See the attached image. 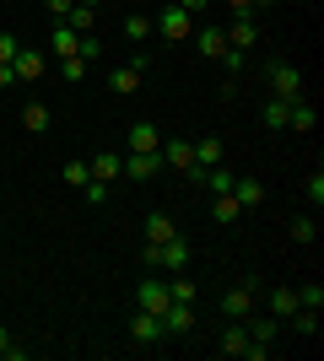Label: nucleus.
Segmentation results:
<instances>
[{
	"instance_id": "obj_1",
	"label": "nucleus",
	"mask_w": 324,
	"mask_h": 361,
	"mask_svg": "<svg viewBox=\"0 0 324 361\" xmlns=\"http://www.w3.org/2000/svg\"><path fill=\"white\" fill-rule=\"evenodd\" d=\"M157 157H162V167H173V173H184V178H195V183H200V173H205V167L195 162V140H184V135H179V140H162Z\"/></svg>"
},
{
	"instance_id": "obj_2",
	"label": "nucleus",
	"mask_w": 324,
	"mask_h": 361,
	"mask_svg": "<svg viewBox=\"0 0 324 361\" xmlns=\"http://www.w3.org/2000/svg\"><path fill=\"white\" fill-rule=\"evenodd\" d=\"M152 32H162V44H189V32H195V16L173 0V6H162V16L152 22Z\"/></svg>"
},
{
	"instance_id": "obj_3",
	"label": "nucleus",
	"mask_w": 324,
	"mask_h": 361,
	"mask_svg": "<svg viewBox=\"0 0 324 361\" xmlns=\"http://www.w3.org/2000/svg\"><path fill=\"white\" fill-rule=\"evenodd\" d=\"M265 81H270V97H287V103H297L303 97V71L287 60H276L270 71H265Z\"/></svg>"
},
{
	"instance_id": "obj_4",
	"label": "nucleus",
	"mask_w": 324,
	"mask_h": 361,
	"mask_svg": "<svg viewBox=\"0 0 324 361\" xmlns=\"http://www.w3.org/2000/svg\"><path fill=\"white\" fill-rule=\"evenodd\" d=\"M222 32H227V49H238V54H248V49L260 44V16L238 11V22H232V27H222Z\"/></svg>"
},
{
	"instance_id": "obj_5",
	"label": "nucleus",
	"mask_w": 324,
	"mask_h": 361,
	"mask_svg": "<svg viewBox=\"0 0 324 361\" xmlns=\"http://www.w3.org/2000/svg\"><path fill=\"white\" fill-rule=\"evenodd\" d=\"M130 334H136V345H162V340H168L162 318L146 313V307H136V318H130Z\"/></svg>"
},
{
	"instance_id": "obj_6",
	"label": "nucleus",
	"mask_w": 324,
	"mask_h": 361,
	"mask_svg": "<svg viewBox=\"0 0 324 361\" xmlns=\"http://www.w3.org/2000/svg\"><path fill=\"white\" fill-rule=\"evenodd\" d=\"M157 173H162V157H157V151H130V157H124V178L146 183V178H157Z\"/></svg>"
},
{
	"instance_id": "obj_7",
	"label": "nucleus",
	"mask_w": 324,
	"mask_h": 361,
	"mask_svg": "<svg viewBox=\"0 0 324 361\" xmlns=\"http://www.w3.org/2000/svg\"><path fill=\"white\" fill-rule=\"evenodd\" d=\"M189 264V243L179 238V232H173L168 243H162V248H157V270H168V275H179Z\"/></svg>"
},
{
	"instance_id": "obj_8",
	"label": "nucleus",
	"mask_w": 324,
	"mask_h": 361,
	"mask_svg": "<svg viewBox=\"0 0 324 361\" xmlns=\"http://www.w3.org/2000/svg\"><path fill=\"white\" fill-rule=\"evenodd\" d=\"M157 318H162L168 340H173V334H189V329H195V307H189V302H168V307H162Z\"/></svg>"
},
{
	"instance_id": "obj_9",
	"label": "nucleus",
	"mask_w": 324,
	"mask_h": 361,
	"mask_svg": "<svg viewBox=\"0 0 324 361\" xmlns=\"http://www.w3.org/2000/svg\"><path fill=\"white\" fill-rule=\"evenodd\" d=\"M189 44L200 49L205 60H222V54H227V32H222V27H195V32H189Z\"/></svg>"
},
{
	"instance_id": "obj_10",
	"label": "nucleus",
	"mask_w": 324,
	"mask_h": 361,
	"mask_svg": "<svg viewBox=\"0 0 324 361\" xmlns=\"http://www.w3.org/2000/svg\"><path fill=\"white\" fill-rule=\"evenodd\" d=\"M11 71H16V81H38V75L49 71V60H44V49H16V60H11Z\"/></svg>"
},
{
	"instance_id": "obj_11",
	"label": "nucleus",
	"mask_w": 324,
	"mask_h": 361,
	"mask_svg": "<svg viewBox=\"0 0 324 361\" xmlns=\"http://www.w3.org/2000/svg\"><path fill=\"white\" fill-rule=\"evenodd\" d=\"M136 302L140 307H146V313H162V307H168V281H157V275H146V281H140V291H136Z\"/></svg>"
},
{
	"instance_id": "obj_12",
	"label": "nucleus",
	"mask_w": 324,
	"mask_h": 361,
	"mask_svg": "<svg viewBox=\"0 0 324 361\" xmlns=\"http://www.w3.org/2000/svg\"><path fill=\"white\" fill-rule=\"evenodd\" d=\"M140 71H146V60H130V65H119V71L108 75V92H119V97H130V92L140 87Z\"/></svg>"
},
{
	"instance_id": "obj_13",
	"label": "nucleus",
	"mask_w": 324,
	"mask_h": 361,
	"mask_svg": "<svg viewBox=\"0 0 324 361\" xmlns=\"http://www.w3.org/2000/svg\"><path fill=\"white\" fill-rule=\"evenodd\" d=\"M222 313H227V318H248V313H254V286H248V281H244V286H232L227 297H222Z\"/></svg>"
},
{
	"instance_id": "obj_14",
	"label": "nucleus",
	"mask_w": 324,
	"mask_h": 361,
	"mask_svg": "<svg viewBox=\"0 0 324 361\" xmlns=\"http://www.w3.org/2000/svg\"><path fill=\"white\" fill-rule=\"evenodd\" d=\"M232 200H238L244 211H254V205L265 200V183H260V178H248V173H238V178H232Z\"/></svg>"
},
{
	"instance_id": "obj_15",
	"label": "nucleus",
	"mask_w": 324,
	"mask_h": 361,
	"mask_svg": "<svg viewBox=\"0 0 324 361\" xmlns=\"http://www.w3.org/2000/svg\"><path fill=\"white\" fill-rule=\"evenodd\" d=\"M124 146L130 151H157L162 146V130H157V124H130V130H124Z\"/></svg>"
},
{
	"instance_id": "obj_16",
	"label": "nucleus",
	"mask_w": 324,
	"mask_h": 361,
	"mask_svg": "<svg viewBox=\"0 0 324 361\" xmlns=\"http://www.w3.org/2000/svg\"><path fill=\"white\" fill-rule=\"evenodd\" d=\"M76 49H81V32L71 22H54V60H76Z\"/></svg>"
},
{
	"instance_id": "obj_17",
	"label": "nucleus",
	"mask_w": 324,
	"mask_h": 361,
	"mask_svg": "<svg viewBox=\"0 0 324 361\" xmlns=\"http://www.w3.org/2000/svg\"><path fill=\"white\" fill-rule=\"evenodd\" d=\"M244 329H248V340H254V345H276V329H281V318H276V313H265V318H248Z\"/></svg>"
},
{
	"instance_id": "obj_18",
	"label": "nucleus",
	"mask_w": 324,
	"mask_h": 361,
	"mask_svg": "<svg viewBox=\"0 0 324 361\" xmlns=\"http://www.w3.org/2000/svg\"><path fill=\"white\" fill-rule=\"evenodd\" d=\"M87 167H92V178L114 183V178L124 173V157H119V151H97V162H87Z\"/></svg>"
},
{
	"instance_id": "obj_19",
	"label": "nucleus",
	"mask_w": 324,
	"mask_h": 361,
	"mask_svg": "<svg viewBox=\"0 0 324 361\" xmlns=\"http://www.w3.org/2000/svg\"><path fill=\"white\" fill-rule=\"evenodd\" d=\"M244 350H248V329L238 324V318H232L227 334H222V356H244Z\"/></svg>"
},
{
	"instance_id": "obj_20",
	"label": "nucleus",
	"mask_w": 324,
	"mask_h": 361,
	"mask_svg": "<svg viewBox=\"0 0 324 361\" xmlns=\"http://www.w3.org/2000/svg\"><path fill=\"white\" fill-rule=\"evenodd\" d=\"M173 232H179V226H173L162 211H157V216H146V243H157V248H162V243H168Z\"/></svg>"
},
{
	"instance_id": "obj_21",
	"label": "nucleus",
	"mask_w": 324,
	"mask_h": 361,
	"mask_svg": "<svg viewBox=\"0 0 324 361\" xmlns=\"http://www.w3.org/2000/svg\"><path fill=\"white\" fill-rule=\"evenodd\" d=\"M270 313H276V318H292L297 313V291L292 286H276V291H270Z\"/></svg>"
},
{
	"instance_id": "obj_22",
	"label": "nucleus",
	"mask_w": 324,
	"mask_h": 361,
	"mask_svg": "<svg viewBox=\"0 0 324 361\" xmlns=\"http://www.w3.org/2000/svg\"><path fill=\"white\" fill-rule=\"evenodd\" d=\"M124 38L146 44V38H152V16H146V11H130V16H124Z\"/></svg>"
},
{
	"instance_id": "obj_23",
	"label": "nucleus",
	"mask_w": 324,
	"mask_h": 361,
	"mask_svg": "<svg viewBox=\"0 0 324 361\" xmlns=\"http://www.w3.org/2000/svg\"><path fill=\"white\" fill-rule=\"evenodd\" d=\"M211 216H216V221H238V216H244V205H238L232 195H211Z\"/></svg>"
},
{
	"instance_id": "obj_24",
	"label": "nucleus",
	"mask_w": 324,
	"mask_h": 361,
	"mask_svg": "<svg viewBox=\"0 0 324 361\" xmlns=\"http://www.w3.org/2000/svg\"><path fill=\"white\" fill-rule=\"evenodd\" d=\"M195 162H200V167H216V162H222V140H216V135L195 140Z\"/></svg>"
},
{
	"instance_id": "obj_25",
	"label": "nucleus",
	"mask_w": 324,
	"mask_h": 361,
	"mask_svg": "<svg viewBox=\"0 0 324 361\" xmlns=\"http://www.w3.org/2000/svg\"><path fill=\"white\" fill-rule=\"evenodd\" d=\"M287 114H292L287 97H270V103H265V124H270V130H287Z\"/></svg>"
},
{
	"instance_id": "obj_26",
	"label": "nucleus",
	"mask_w": 324,
	"mask_h": 361,
	"mask_svg": "<svg viewBox=\"0 0 324 361\" xmlns=\"http://www.w3.org/2000/svg\"><path fill=\"white\" fill-rule=\"evenodd\" d=\"M65 22H71V27H76V32H92V27H97V11H92V6H81V0H76Z\"/></svg>"
},
{
	"instance_id": "obj_27",
	"label": "nucleus",
	"mask_w": 324,
	"mask_h": 361,
	"mask_svg": "<svg viewBox=\"0 0 324 361\" xmlns=\"http://www.w3.org/2000/svg\"><path fill=\"white\" fill-rule=\"evenodd\" d=\"M313 119H319V114H313V108L303 103V97H297V103H292V114H287V130H313Z\"/></svg>"
},
{
	"instance_id": "obj_28",
	"label": "nucleus",
	"mask_w": 324,
	"mask_h": 361,
	"mask_svg": "<svg viewBox=\"0 0 324 361\" xmlns=\"http://www.w3.org/2000/svg\"><path fill=\"white\" fill-rule=\"evenodd\" d=\"M60 178L71 183V189H81V183L92 178V167H87V162H81V157H76V162H65V167H60Z\"/></svg>"
},
{
	"instance_id": "obj_29",
	"label": "nucleus",
	"mask_w": 324,
	"mask_h": 361,
	"mask_svg": "<svg viewBox=\"0 0 324 361\" xmlns=\"http://www.w3.org/2000/svg\"><path fill=\"white\" fill-rule=\"evenodd\" d=\"M319 238V216H297L292 221V243H313Z\"/></svg>"
},
{
	"instance_id": "obj_30",
	"label": "nucleus",
	"mask_w": 324,
	"mask_h": 361,
	"mask_svg": "<svg viewBox=\"0 0 324 361\" xmlns=\"http://www.w3.org/2000/svg\"><path fill=\"white\" fill-rule=\"evenodd\" d=\"M168 297H173V302H195V281H189V275L179 270V275L168 281Z\"/></svg>"
},
{
	"instance_id": "obj_31",
	"label": "nucleus",
	"mask_w": 324,
	"mask_h": 361,
	"mask_svg": "<svg viewBox=\"0 0 324 361\" xmlns=\"http://www.w3.org/2000/svg\"><path fill=\"white\" fill-rule=\"evenodd\" d=\"M292 324H297V334H319V307H297Z\"/></svg>"
},
{
	"instance_id": "obj_32",
	"label": "nucleus",
	"mask_w": 324,
	"mask_h": 361,
	"mask_svg": "<svg viewBox=\"0 0 324 361\" xmlns=\"http://www.w3.org/2000/svg\"><path fill=\"white\" fill-rule=\"evenodd\" d=\"M22 124H28V130H49V108L44 103H28V108H22Z\"/></svg>"
},
{
	"instance_id": "obj_33",
	"label": "nucleus",
	"mask_w": 324,
	"mask_h": 361,
	"mask_svg": "<svg viewBox=\"0 0 324 361\" xmlns=\"http://www.w3.org/2000/svg\"><path fill=\"white\" fill-rule=\"evenodd\" d=\"M297 307H324V286L319 281H308V286L297 291Z\"/></svg>"
},
{
	"instance_id": "obj_34",
	"label": "nucleus",
	"mask_w": 324,
	"mask_h": 361,
	"mask_svg": "<svg viewBox=\"0 0 324 361\" xmlns=\"http://www.w3.org/2000/svg\"><path fill=\"white\" fill-rule=\"evenodd\" d=\"M81 195L92 200V205H108V183L103 178H87V183H81Z\"/></svg>"
},
{
	"instance_id": "obj_35",
	"label": "nucleus",
	"mask_w": 324,
	"mask_h": 361,
	"mask_svg": "<svg viewBox=\"0 0 324 361\" xmlns=\"http://www.w3.org/2000/svg\"><path fill=\"white\" fill-rule=\"evenodd\" d=\"M97 49H103V44H97V32H81V49H76V60H87V65H92V60H97Z\"/></svg>"
},
{
	"instance_id": "obj_36",
	"label": "nucleus",
	"mask_w": 324,
	"mask_h": 361,
	"mask_svg": "<svg viewBox=\"0 0 324 361\" xmlns=\"http://www.w3.org/2000/svg\"><path fill=\"white\" fill-rule=\"evenodd\" d=\"M87 71H92V65H87V60H60V75H65V81H81V75H87Z\"/></svg>"
},
{
	"instance_id": "obj_37",
	"label": "nucleus",
	"mask_w": 324,
	"mask_h": 361,
	"mask_svg": "<svg viewBox=\"0 0 324 361\" xmlns=\"http://www.w3.org/2000/svg\"><path fill=\"white\" fill-rule=\"evenodd\" d=\"M16 49H22V44H16L11 32H0V65H11V60H16Z\"/></svg>"
},
{
	"instance_id": "obj_38",
	"label": "nucleus",
	"mask_w": 324,
	"mask_h": 361,
	"mask_svg": "<svg viewBox=\"0 0 324 361\" xmlns=\"http://www.w3.org/2000/svg\"><path fill=\"white\" fill-rule=\"evenodd\" d=\"M308 200H313V211L324 205V173H313V178H308Z\"/></svg>"
},
{
	"instance_id": "obj_39",
	"label": "nucleus",
	"mask_w": 324,
	"mask_h": 361,
	"mask_svg": "<svg viewBox=\"0 0 324 361\" xmlns=\"http://www.w3.org/2000/svg\"><path fill=\"white\" fill-rule=\"evenodd\" d=\"M0 361H22V350L11 345V334H6V329H0Z\"/></svg>"
},
{
	"instance_id": "obj_40",
	"label": "nucleus",
	"mask_w": 324,
	"mask_h": 361,
	"mask_svg": "<svg viewBox=\"0 0 324 361\" xmlns=\"http://www.w3.org/2000/svg\"><path fill=\"white\" fill-rule=\"evenodd\" d=\"M71 6H76V0H49V16H54V22H65V16H71Z\"/></svg>"
},
{
	"instance_id": "obj_41",
	"label": "nucleus",
	"mask_w": 324,
	"mask_h": 361,
	"mask_svg": "<svg viewBox=\"0 0 324 361\" xmlns=\"http://www.w3.org/2000/svg\"><path fill=\"white\" fill-rule=\"evenodd\" d=\"M222 65H227V75H238V71H244V54H238V49H227V54H222Z\"/></svg>"
},
{
	"instance_id": "obj_42",
	"label": "nucleus",
	"mask_w": 324,
	"mask_h": 361,
	"mask_svg": "<svg viewBox=\"0 0 324 361\" xmlns=\"http://www.w3.org/2000/svg\"><path fill=\"white\" fill-rule=\"evenodd\" d=\"M179 6H184V11H189V16H200V11H211L216 0H179Z\"/></svg>"
},
{
	"instance_id": "obj_43",
	"label": "nucleus",
	"mask_w": 324,
	"mask_h": 361,
	"mask_svg": "<svg viewBox=\"0 0 324 361\" xmlns=\"http://www.w3.org/2000/svg\"><path fill=\"white\" fill-rule=\"evenodd\" d=\"M0 87H16V71H11V65H0Z\"/></svg>"
},
{
	"instance_id": "obj_44",
	"label": "nucleus",
	"mask_w": 324,
	"mask_h": 361,
	"mask_svg": "<svg viewBox=\"0 0 324 361\" xmlns=\"http://www.w3.org/2000/svg\"><path fill=\"white\" fill-rule=\"evenodd\" d=\"M232 11H254V0H227Z\"/></svg>"
},
{
	"instance_id": "obj_45",
	"label": "nucleus",
	"mask_w": 324,
	"mask_h": 361,
	"mask_svg": "<svg viewBox=\"0 0 324 361\" xmlns=\"http://www.w3.org/2000/svg\"><path fill=\"white\" fill-rule=\"evenodd\" d=\"M81 6H92V11H97V6H103V0H81Z\"/></svg>"
}]
</instances>
